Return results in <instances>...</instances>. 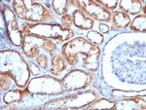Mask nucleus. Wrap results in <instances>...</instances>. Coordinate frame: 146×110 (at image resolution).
Masks as SVG:
<instances>
[{"label": "nucleus", "instance_id": "f257e3e1", "mask_svg": "<svg viewBox=\"0 0 146 110\" xmlns=\"http://www.w3.org/2000/svg\"><path fill=\"white\" fill-rule=\"evenodd\" d=\"M62 52L71 65H76L77 60L81 55L82 65L90 69H92V64H96L100 56V49L90 42L85 41L83 38H77L68 42L63 46Z\"/></svg>", "mask_w": 146, "mask_h": 110}, {"label": "nucleus", "instance_id": "f03ea898", "mask_svg": "<svg viewBox=\"0 0 146 110\" xmlns=\"http://www.w3.org/2000/svg\"><path fill=\"white\" fill-rule=\"evenodd\" d=\"M13 8L16 14L23 20L31 22H45L51 20L52 14L44 5L34 1H18L13 2Z\"/></svg>", "mask_w": 146, "mask_h": 110}, {"label": "nucleus", "instance_id": "7ed1b4c3", "mask_svg": "<svg viewBox=\"0 0 146 110\" xmlns=\"http://www.w3.org/2000/svg\"><path fill=\"white\" fill-rule=\"evenodd\" d=\"M23 31L28 35L39 37H47L52 39H58L60 41L67 40L73 35L70 29H66L60 25H49V23H27L23 27Z\"/></svg>", "mask_w": 146, "mask_h": 110}, {"label": "nucleus", "instance_id": "20e7f679", "mask_svg": "<svg viewBox=\"0 0 146 110\" xmlns=\"http://www.w3.org/2000/svg\"><path fill=\"white\" fill-rule=\"evenodd\" d=\"M53 52L55 50V45L50 40H46L44 38H40L39 36L27 35L25 37L23 43V51L27 55V57H37L39 48H42Z\"/></svg>", "mask_w": 146, "mask_h": 110}, {"label": "nucleus", "instance_id": "39448f33", "mask_svg": "<svg viewBox=\"0 0 146 110\" xmlns=\"http://www.w3.org/2000/svg\"><path fill=\"white\" fill-rule=\"evenodd\" d=\"M78 9L83 10L89 17H93L98 21L110 22L111 21V14L106 10L104 7L98 4L95 0L90 1H77Z\"/></svg>", "mask_w": 146, "mask_h": 110}, {"label": "nucleus", "instance_id": "423d86ee", "mask_svg": "<svg viewBox=\"0 0 146 110\" xmlns=\"http://www.w3.org/2000/svg\"><path fill=\"white\" fill-rule=\"evenodd\" d=\"M2 13L4 14V19H5V22L7 23V28H8L12 42L16 46H20L22 44V34H21L20 29H19L15 16L8 8H4Z\"/></svg>", "mask_w": 146, "mask_h": 110}, {"label": "nucleus", "instance_id": "0eeeda50", "mask_svg": "<svg viewBox=\"0 0 146 110\" xmlns=\"http://www.w3.org/2000/svg\"><path fill=\"white\" fill-rule=\"evenodd\" d=\"M74 25L81 29H91L94 27V21L81 9H76L72 14Z\"/></svg>", "mask_w": 146, "mask_h": 110}, {"label": "nucleus", "instance_id": "6e6552de", "mask_svg": "<svg viewBox=\"0 0 146 110\" xmlns=\"http://www.w3.org/2000/svg\"><path fill=\"white\" fill-rule=\"evenodd\" d=\"M120 8L124 11V13L135 15L141 11V2L137 1V0H131V1L124 0V1L120 2Z\"/></svg>", "mask_w": 146, "mask_h": 110}, {"label": "nucleus", "instance_id": "1a4fd4ad", "mask_svg": "<svg viewBox=\"0 0 146 110\" xmlns=\"http://www.w3.org/2000/svg\"><path fill=\"white\" fill-rule=\"evenodd\" d=\"M112 22L116 27L122 28V27H128L129 23V17L128 14L124 13V12H114L112 15Z\"/></svg>", "mask_w": 146, "mask_h": 110}, {"label": "nucleus", "instance_id": "9d476101", "mask_svg": "<svg viewBox=\"0 0 146 110\" xmlns=\"http://www.w3.org/2000/svg\"><path fill=\"white\" fill-rule=\"evenodd\" d=\"M65 69V64H64V62L62 60V58L58 56L54 58L53 60V64H52V72L54 74H58V73H60L62 71Z\"/></svg>", "mask_w": 146, "mask_h": 110}, {"label": "nucleus", "instance_id": "9b49d317", "mask_svg": "<svg viewBox=\"0 0 146 110\" xmlns=\"http://www.w3.org/2000/svg\"><path fill=\"white\" fill-rule=\"evenodd\" d=\"M131 29L136 31H145V16H138L131 23Z\"/></svg>", "mask_w": 146, "mask_h": 110}, {"label": "nucleus", "instance_id": "f8f14e48", "mask_svg": "<svg viewBox=\"0 0 146 110\" xmlns=\"http://www.w3.org/2000/svg\"><path fill=\"white\" fill-rule=\"evenodd\" d=\"M68 5H69V1H54L53 6L55 10L58 14H64L68 10Z\"/></svg>", "mask_w": 146, "mask_h": 110}, {"label": "nucleus", "instance_id": "ddd939ff", "mask_svg": "<svg viewBox=\"0 0 146 110\" xmlns=\"http://www.w3.org/2000/svg\"><path fill=\"white\" fill-rule=\"evenodd\" d=\"M95 1L102 7H104L108 11L113 10V9L117 6V4H118L117 0H114V1H109V0H104V1H102V0H95Z\"/></svg>", "mask_w": 146, "mask_h": 110}, {"label": "nucleus", "instance_id": "4468645a", "mask_svg": "<svg viewBox=\"0 0 146 110\" xmlns=\"http://www.w3.org/2000/svg\"><path fill=\"white\" fill-rule=\"evenodd\" d=\"M88 39L89 41L92 42V44H100L102 42L103 37L100 34L96 33L95 31H91L88 33Z\"/></svg>", "mask_w": 146, "mask_h": 110}, {"label": "nucleus", "instance_id": "2eb2a0df", "mask_svg": "<svg viewBox=\"0 0 146 110\" xmlns=\"http://www.w3.org/2000/svg\"><path fill=\"white\" fill-rule=\"evenodd\" d=\"M72 23H73V20L71 16H69L68 14H65V15L62 16V25L64 27V28L69 29V27H71Z\"/></svg>", "mask_w": 146, "mask_h": 110}, {"label": "nucleus", "instance_id": "dca6fc26", "mask_svg": "<svg viewBox=\"0 0 146 110\" xmlns=\"http://www.w3.org/2000/svg\"><path fill=\"white\" fill-rule=\"evenodd\" d=\"M36 62H37V64H39V65H41L42 67H46L48 60H47V58L45 56H37Z\"/></svg>", "mask_w": 146, "mask_h": 110}, {"label": "nucleus", "instance_id": "f3484780", "mask_svg": "<svg viewBox=\"0 0 146 110\" xmlns=\"http://www.w3.org/2000/svg\"><path fill=\"white\" fill-rule=\"evenodd\" d=\"M100 31L101 32H107L108 29H109L106 25H100Z\"/></svg>", "mask_w": 146, "mask_h": 110}]
</instances>
